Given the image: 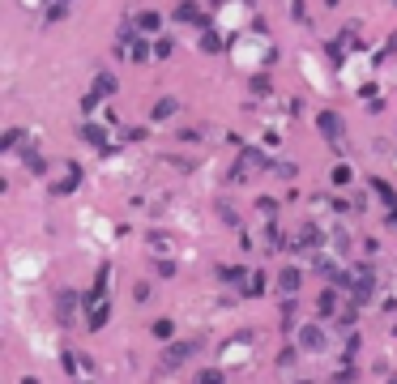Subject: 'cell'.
Here are the masks:
<instances>
[{"label":"cell","mask_w":397,"mask_h":384,"mask_svg":"<svg viewBox=\"0 0 397 384\" xmlns=\"http://www.w3.org/2000/svg\"><path fill=\"white\" fill-rule=\"evenodd\" d=\"M282 329H295V295L282 299Z\"/></svg>","instance_id":"ffe728a7"},{"label":"cell","mask_w":397,"mask_h":384,"mask_svg":"<svg viewBox=\"0 0 397 384\" xmlns=\"http://www.w3.org/2000/svg\"><path fill=\"white\" fill-rule=\"evenodd\" d=\"M265 291V274H248V282H244V295H261Z\"/></svg>","instance_id":"44dd1931"},{"label":"cell","mask_w":397,"mask_h":384,"mask_svg":"<svg viewBox=\"0 0 397 384\" xmlns=\"http://www.w3.org/2000/svg\"><path fill=\"white\" fill-rule=\"evenodd\" d=\"M107 321H111V299H107V295H94V299H90V316H86V325L98 333Z\"/></svg>","instance_id":"52a82bcc"},{"label":"cell","mask_w":397,"mask_h":384,"mask_svg":"<svg viewBox=\"0 0 397 384\" xmlns=\"http://www.w3.org/2000/svg\"><path fill=\"white\" fill-rule=\"evenodd\" d=\"M244 4H252V0H244Z\"/></svg>","instance_id":"f546056e"},{"label":"cell","mask_w":397,"mask_h":384,"mask_svg":"<svg viewBox=\"0 0 397 384\" xmlns=\"http://www.w3.org/2000/svg\"><path fill=\"white\" fill-rule=\"evenodd\" d=\"M43 4H73V0H43Z\"/></svg>","instance_id":"f1b7e54d"},{"label":"cell","mask_w":397,"mask_h":384,"mask_svg":"<svg viewBox=\"0 0 397 384\" xmlns=\"http://www.w3.org/2000/svg\"><path fill=\"white\" fill-rule=\"evenodd\" d=\"M175 21H188V26H201V9H197L192 0H184V4L175 9Z\"/></svg>","instance_id":"9a60e30c"},{"label":"cell","mask_w":397,"mask_h":384,"mask_svg":"<svg viewBox=\"0 0 397 384\" xmlns=\"http://www.w3.org/2000/svg\"><path fill=\"white\" fill-rule=\"evenodd\" d=\"M329 180H334V184H338V188H346V184H351V180H355V171H351V167H346V162H338V167H334V171H329Z\"/></svg>","instance_id":"d6986e66"},{"label":"cell","mask_w":397,"mask_h":384,"mask_svg":"<svg viewBox=\"0 0 397 384\" xmlns=\"http://www.w3.org/2000/svg\"><path fill=\"white\" fill-rule=\"evenodd\" d=\"M171 51H175V43H171V38H158V43H154V56H158V60H167Z\"/></svg>","instance_id":"484cf974"},{"label":"cell","mask_w":397,"mask_h":384,"mask_svg":"<svg viewBox=\"0 0 397 384\" xmlns=\"http://www.w3.org/2000/svg\"><path fill=\"white\" fill-rule=\"evenodd\" d=\"M21 145V128H9L4 137H0V150H17Z\"/></svg>","instance_id":"7402d4cb"},{"label":"cell","mask_w":397,"mask_h":384,"mask_svg":"<svg viewBox=\"0 0 397 384\" xmlns=\"http://www.w3.org/2000/svg\"><path fill=\"white\" fill-rule=\"evenodd\" d=\"M197 351H201V342H180L175 351L167 346V351H163V363H158V368H163V372H175V368H184V363H188V359L197 355Z\"/></svg>","instance_id":"5b68a950"},{"label":"cell","mask_w":397,"mask_h":384,"mask_svg":"<svg viewBox=\"0 0 397 384\" xmlns=\"http://www.w3.org/2000/svg\"><path fill=\"white\" fill-rule=\"evenodd\" d=\"M265 167H274L261 150H244L239 154V162L231 167V180H252V171H265Z\"/></svg>","instance_id":"3957f363"},{"label":"cell","mask_w":397,"mask_h":384,"mask_svg":"<svg viewBox=\"0 0 397 384\" xmlns=\"http://www.w3.org/2000/svg\"><path fill=\"white\" fill-rule=\"evenodd\" d=\"M21 158H26V167H30V171H34V175H43V171H47V162H43V158H38V154H34V150H26V154H21Z\"/></svg>","instance_id":"603a6c76"},{"label":"cell","mask_w":397,"mask_h":384,"mask_svg":"<svg viewBox=\"0 0 397 384\" xmlns=\"http://www.w3.org/2000/svg\"><path fill=\"white\" fill-rule=\"evenodd\" d=\"M295 342H299V351H304V355H321V351H325V329H321L316 321H312V325H299Z\"/></svg>","instance_id":"277c9868"},{"label":"cell","mask_w":397,"mask_h":384,"mask_svg":"<svg viewBox=\"0 0 397 384\" xmlns=\"http://www.w3.org/2000/svg\"><path fill=\"white\" fill-rule=\"evenodd\" d=\"M316 308H321V321H338L342 316V299H338V286L329 282V291H321V299H316Z\"/></svg>","instance_id":"8992f818"},{"label":"cell","mask_w":397,"mask_h":384,"mask_svg":"<svg viewBox=\"0 0 397 384\" xmlns=\"http://www.w3.org/2000/svg\"><path fill=\"white\" fill-rule=\"evenodd\" d=\"M299 286H304V274H299L295 265H287V269L278 274V291H282V295H299Z\"/></svg>","instance_id":"30bf717a"},{"label":"cell","mask_w":397,"mask_h":384,"mask_svg":"<svg viewBox=\"0 0 397 384\" xmlns=\"http://www.w3.org/2000/svg\"><path fill=\"white\" fill-rule=\"evenodd\" d=\"M56 316H60V325H73L77 321V295H60L56 299Z\"/></svg>","instance_id":"8fae6325"},{"label":"cell","mask_w":397,"mask_h":384,"mask_svg":"<svg viewBox=\"0 0 397 384\" xmlns=\"http://www.w3.org/2000/svg\"><path fill=\"white\" fill-rule=\"evenodd\" d=\"M133 26H137V30H141V34H154V30H158V26H163V17H158V13H154V9H145V13H137V17H133Z\"/></svg>","instance_id":"5bb4252c"},{"label":"cell","mask_w":397,"mask_h":384,"mask_svg":"<svg viewBox=\"0 0 397 384\" xmlns=\"http://www.w3.org/2000/svg\"><path fill=\"white\" fill-rule=\"evenodd\" d=\"M115 51H120L124 60H133V64L150 60V43H145V34H141V30H120V43H115Z\"/></svg>","instance_id":"6da1fadb"},{"label":"cell","mask_w":397,"mask_h":384,"mask_svg":"<svg viewBox=\"0 0 397 384\" xmlns=\"http://www.w3.org/2000/svg\"><path fill=\"white\" fill-rule=\"evenodd\" d=\"M227 43H222V34L218 30H201V51H222Z\"/></svg>","instance_id":"e0dca14e"},{"label":"cell","mask_w":397,"mask_h":384,"mask_svg":"<svg viewBox=\"0 0 397 384\" xmlns=\"http://www.w3.org/2000/svg\"><path fill=\"white\" fill-rule=\"evenodd\" d=\"M274 171H278L282 180H295V167H291V162H274Z\"/></svg>","instance_id":"4316f807"},{"label":"cell","mask_w":397,"mask_h":384,"mask_svg":"<svg viewBox=\"0 0 397 384\" xmlns=\"http://www.w3.org/2000/svg\"><path fill=\"white\" fill-rule=\"evenodd\" d=\"M77 184H81V167H77V162H64V167H60V180L51 184V192L64 197V192H73Z\"/></svg>","instance_id":"ba28073f"},{"label":"cell","mask_w":397,"mask_h":384,"mask_svg":"<svg viewBox=\"0 0 397 384\" xmlns=\"http://www.w3.org/2000/svg\"><path fill=\"white\" fill-rule=\"evenodd\" d=\"M154 338H171V321H154Z\"/></svg>","instance_id":"83f0119b"},{"label":"cell","mask_w":397,"mask_h":384,"mask_svg":"<svg viewBox=\"0 0 397 384\" xmlns=\"http://www.w3.org/2000/svg\"><path fill=\"white\" fill-rule=\"evenodd\" d=\"M175 111H180V103H175V98H158V103H154V120H171Z\"/></svg>","instance_id":"ac0fdd59"},{"label":"cell","mask_w":397,"mask_h":384,"mask_svg":"<svg viewBox=\"0 0 397 384\" xmlns=\"http://www.w3.org/2000/svg\"><path fill=\"white\" fill-rule=\"evenodd\" d=\"M316 128H321V137L334 145V154H342V150H346V141H342V133H346V128H342V115H338V111H321V115H316Z\"/></svg>","instance_id":"7a4b0ae2"},{"label":"cell","mask_w":397,"mask_h":384,"mask_svg":"<svg viewBox=\"0 0 397 384\" xmlns=\"http://www.w3.org/2000/svg\"><path fill=\"white\" fill-rule=\"evenodd\" d=\"M60 363H64V372H68V376H90V372H94V368H90V359H81V355H73V351H68Z\"/></svg>","instance_id":"7c38bea8"},{"label":"cell","mask_w":397,"mask_h":384,"mask_svg":"<svg viewBox=\"0 0 397 384\" xmlns=\"http://www.w3.org/2000/svg\"><path fill=\"white\" fill-rule=\"evenodd\" d=\"M197 380H201V384H222V380H227V372H222V368H210V372H201Z\"/></svg>","instance_id":"cb8c5ba5"},{"label":"cell","mask_w":397,"mask_h":384,"mask_svg":"<svg viewBox=\"0 0 397 384\" xmlns=\"http://www.w3.org/2000/svg\"><path fill=\"white\" fill-rule=\"evenodd\" d=\"M252 94H269V77H265L261 68L252 73Z\"/></svg>","instance_id":"d4e9b609"},{"label":"cell","mask_w":397,"mask_h":384,"mask_svg":"<svg viewBox=\"0 0 397 384\" xmlns=\"http://www.w3.org/2000/svg\"><path fill=\"white\" fill-rule=\"evenodd\" d=\"M94 94H98V98H111V94H115V77H111V73H98V77H94Z\"/></svg>","instance_id":"2e32d148"},{"label":"cell","mask_w":397,"mask_h":384,"mask_svg":"<svg viewBox=\"0 0 397 384\" xmlns=\"http://www.w3.org/2000/svg\"><path fill=\"white\" fill-rule=\"evenodd\" d=\"M372 197H381L389 214H393V209H397V192H393V188H389V184H385V180H376V175H372Z\"/></svg>","instance_id":"4fadbf2b"},{"label":"cell","mask_w":397,"mask_h":384,"mask_svg":"<svg viewBox=\"0 0 397 384\" xmlns=\"http://www.w3.org/2000/svg\"><path fill=\"white\" fill-rule=\"evenodd\" d=\"M77 137H81L86 145H94V150H107V145H111V133H107L103 124H81Z\"/></svg>","instance_id":"9c48e42d"}]
</instances>
